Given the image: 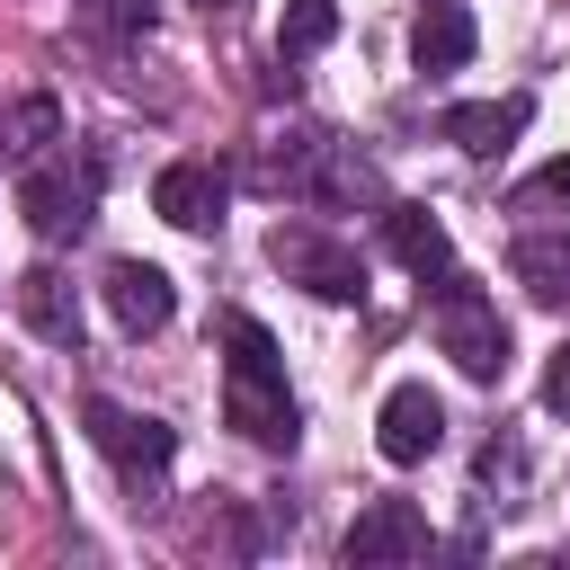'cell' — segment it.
<instances>
[{
  "label": "cell",
  "mask_w": 570,
  "mask_h": 570,
  "mask_svg": "<svg viewBox=\"0 0 570 570\" xmlns=\"http://www.w3.org/2000/svg\"><path fill=\"white\" fill-rule=\"evenodd\" d=\"M481 481H490V490H508V508H525V499H517V490H525V454H517V445H499V436H490V445H481Z\"/></svg>",
  "instance_id": "obj_19"
},
{
  "label": "cell",
  "mask_w": 570,
  "mask_h": 570,
  "mask_svg": "<svg viewBox=\"0 0 570 570\" xmlns=\"http://www.w3.org/2000/svg\"><path fill=\"white\" fill-rule=\"evenodd\" d=\"M18 214H27L36 240H80L89 214H98V160H80V169H71V151H62V160H27Z\"/></svg>",
  "instance_id": "obj_4"
},
{
  "label": "cell",
  "mask_w": 570,
  "mask_h": 570,
  "mask_svg": "<svg viewBox=\"0 0 570 570\" xmlns=\"http://www.w3.org/2000/svg\"><path fill=\"white\" fill-rule=\"evenodd\" d=\"M196 9H205V18H232V9H240V0H196Z\"/></svg>",
  "instance_id": "obj_21"
},
{
  "label": "cell",
  "mask_w": 570,
  "mask_h": 570,
  "mask_svg": "<svg viewBox=\"0 0 570 570\" xmlns=\"http://www.w3.org/2000/svg\"><path fill=\"white\" fill-rule=\"evenodd\" d=\"M267 258L285 267V285H303V294H321V303H356L365 294V258L347 249V240H330L321 223H276L267 232Z\"/></svg>",
  "instance_id": "obj_5"
},
{
  "label": "cell",
  "mask_w": 570,
  "mask_h": 570,
  "mask_svg": "<svg viewBox=\"0 0 570 570\" xmlns=\"http://www.w3.org/2000/svg\"><path fill=\"white\" fill-rule=\"evenodd\" d=\"M543 410H552V419H570V338L543 356Z\"/></svg>",
  "instance_id": "obj_20"
},
{
  "label": "cell",
  "mask_w": 570,
  "mask_h": 570,
  "mask_svg": "<svg viewBox=\"0 0 570 570\" xmlns=\"http://www.w3.org/2000/svg\"><path fill=\"white\" fill-rule=\"evenodd\" d=\"M223 205H232V169L223 160H169L160 178H151V214L160 223H178V232H223Z\"/></svg>",
  "instance_id": "obj_6"
},
{
  "label": "cell",
  "mask_w": 570,
  "mask_h": 570,
  "mask_svg": "<svg viewBox=\"0 0 570 570\" xmlns=\"http://www.w3.org/2000/svg\"><path fill=\"white\" fill-rule=\"evenodd\" d=\"M89 445L116 463V481L134 490V508H142V499H160V481H169V463H178V436H169L160 419L116 410V401H89Z\"/></svg>",
  "instance_id": "obj_3"
},
{
  "label": "cell",
  "mask_w": 570,
  "mask_h": 570,
  "mask_svg": "<svg viewBox=\"0 0 570 570\" xmlns=\"http://www.w3.org/2000/svg\"><path fill=\"white\" fill-rule=\"evenodd\" d=\"M374 445H383V463H428L445 445V401L428 383H392L374 410Z\"/></svg>",
  "instance_id": "obj_8"
},
{
  "label": "cell",
  "mask_w": 570,
  "mask_h": 570,
  "mask_svg": "<svg viewBox=\"0 0 570 570\" xmlns=\"http://www.w3.org/2000/svg\"><path fill=\"white\" fill-rule=\"evenodd\" d=\"M428 330H436V347L454 356V374L463 383H499L508 374V321H499V303L454 267V276H436V303H428Z\"/></svg>",
  "instance_id": "obj_2"
},
{
  "label": "cell",
  "mask_w": 570,
  "mask_h": 570,
  "mask_svg": "<svg viewBox=\"0 0 570 570\" xmlns=\"http://www.w3.org/2000/svg\"><path fill=\"white\" fill-rule=\"evenodd\" d=\"M45 142H62V116H53V98H27V107L9 116V142H0V151L27 169V160H45Z\"/></svg>",
  "instance_id": "obj_18"
},
{
  "label": "cell",
  "mask_w": 570,
  "mask_h": 570,
  "mask_svg": "<svg viewBox=\"0 0 570 570\" xmlns=\"http://www.w3.org/2000/svg\"><path fill=\"white\" fill-rule=\"evenodd\" d=\"M508 276H517L543 312H570V223H561V232H525V240L508 249Z\"/></svg>",
  "instance_id": "obj_13"
},
{
  "label": "cell",
  "mask_w": 570,
  "mask_h": 570,
  "mask_svg": "<svg viewBox=\"0 0 570 570\" xmlns=\"http://www.w3.org/2000/svg\"><path fill=\"white\" fill-rule=\"evenodd\" d=\"M107 312H116V330H125V338H151V330H169L178 285H169L151 258H116V267H107Z\"/></svg>",
  "instance_id": "obj_10"
},
{
  "label": "cell",
  "mask_w": 570,
  "mask_h": 570,
  "mask_svg": "<svg viewBox=\"0 0 570 570\" xmlns=\"http://www.w3.org/2000/svg\"><path fill=\"white\" fill-rule=\"evenodd\" d=\"M151 0H80V36L89 45H142L151 36Z\"/></svg>",
  "instance_id": "obj_16"
},
{
  "label": "cell",
  "mask_w": 570,
  "mask_h": 570,
  "mask_svg": "<svg viewBox=\"0 0 570 570\" xmlns=\"http://www.w3.org/2000/svg\"><path fill=\"white\" fill-rule=\"evenodd\" d=\"M223 419L249 436V445H267V454H294V436H303V419H294V392H285V356H276V338L249 321V312H223Z\"/></svg>",
  "instance_id": "obj_1"
},
{
  "label": "cell",
  "mask_w": 570,
  "mask_h": 570,
  "mask_svg": "<svg viewBox=\"0 0 570 570\" xmlns=\"http://www.w3.org/2000/svg\"><path fill=\"white\" fill-rule=\"evenodd\" d=\"M18 321H27L45 347H71V356H80V294H71L62 267H27V276H18Z\"/></svg>",
  "instance_id": "obj_11"
},
{
  "label": "cell",
  "mask_w": 570,
  "mask_h": 570,
  "mask_svg": "<svg viewBox=\"0 0 570 570\" xmlns=\"http://www.w3.org/2000/svg\"><path fill=\"white\" fill-rule=\"evenodd\" d=\"M338 36V0H285V18H276V62H303V53H321Z\"/></svg>",
  "instance_id": "obj_15"
},
{
  "label": "cell",
  "mask_w": 570,
  "mask_h": 570,
  "mask_svg": "<svg viewBox=\"0 0 570 570\" xmlns=\"http://www.w3.org/2000/svg\"><path fill=\"white\" fill-rule=\"evenodd\" d=\"M508 214H525V223H570V160H543V169L508 196Z\"/></svg>",
  "instance_id": "obj_17"
},
{
  "label": "cell",
  "mask_w": 570,
  "mask_h": 570,
  "mask_svg": "<svg viewBox=\"0 0 570 570\" xmlns=\"http://www.w3.org/2000/svg\"><path fill=\"white\" fill-rule=\"evenodd\" d=\"M472 45H481V27H472L463 0H428L419 27H410V62H419V71H463Z\"/></svg>",
  "instance_id": "obj_12"
},
{
  "label": "cell",
  "mask_w": 570,
  "mask_h": 570,
  "mask_svg": "<svg viewBox=\"0 0 570 570\" xmlns=\"http://www.w3.org/2000/svg\"><path fill=\"white\" fill-rule=\"evenodd\" d=\"M338 552H347L356 570H374V561H428V552H436V534H428V517H419L410 499H365Z\"/></svg>",
  "instance_id": "obj_7"
},
{
  "label": "cell",
  "mask_w": 570,
  "mask_h": 570,
  "mask_svg": "<svg viewBox=\"0 0 570 570\" xmlns=\"http://www.w3.org/2000/svg\"><path fill=\"white\" fill-rule=\"evenodd\" d=\"M525 125H534V98H525V89H508V98H463V107L436 116V134H445L454 151H472V160H499Z\"/></svg>",
  "instance_id": "obj_9"
},
{
  "label": "cell",
  "mask_w": 570,
  "mask_h": 570,
  "mask_svg": "<svg viewBox=\"0 0 570 570\" xmlns=\"http://www.w3.org/2000/svg\"><path fill=\"white\" fill-rule=\"evenodd\" d=\"M383 240H392V258L410 276H454V240H445V223L428 205H383Z\"/></svg>",
  "instance_id": "obj_14"
}]
</instances>
